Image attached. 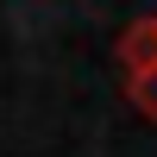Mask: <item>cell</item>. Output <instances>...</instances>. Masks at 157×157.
Returning <instances> with one entry per match:
<instances>
[{"mask_svg":"<svg viewBox=\"0 0 157 157\" xmlns=\"http://www.w3.org/2000/svg\"><path fill=\"white\" fill-rule=\"evenodd\" d=\"M126 94H132V107L145 113V120H157V57L132 63V75H126Z\"/></svg>","mask_w":157,"mask_h":157,"instance_id":"cell-1","label":"cell"}]
</instances>
